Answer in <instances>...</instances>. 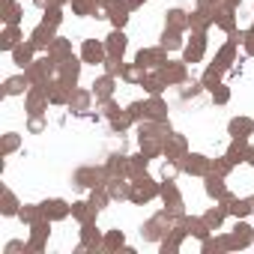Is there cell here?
<instances>
[{"instance_id": "obj_5", "label": "cell", "mask_w": 254, "mask_h": 254, "mask_svg": "<svg viewBox=\"0 0 254 254\" xmlns=\"http://www.w3.org/2000/svg\"><path fill=\"white\" fill-rule=\"evenodd\" d=\"M102 177H105V174H102V171H93V168H84V171H78V174H75V180H78V186H84V189H87V186H90V189H96V186H102V183H99Z\"/></svg>"}, {"instance_id": "obj_30", "label": "cell", "mask_w": 254, "mask_h": 254, "mask_svg": "<svg viewBox=\"0 0 254 254\" xmlns=\"http://www.w3.org/2000/svg\"><path fill=\"white\" fill-rule=\"evenodd\" d=\"M15 212H18V203L12 197V191H6V197H3V215H15Z\"/></svg>"}, {"instance_id": "obj_41", "label": "cell", "mask_w": 254, "mask_h": 254, "mask_svg": "<svg viewBox=\"0 0 254 254\" xmlns=\"http://www.w3.org/2000/svg\"><path fill=\"white\" fill-rule=\"evenodd\" d=\"M251 209H254V197H251Z\"/></svg>"}, {"instance_id": "obj_34", "label": "cell", "mask_w": 254, "mask_h": 254, "mask_svg": "<svg viewBox=\"0 0 254 254\" xmlns=\"http://www.w3.org/2000/svg\"><path fill=\"white\" fill-rule=\"evenodd\" d=\"M212 99H215V102H227V99H230V93H227V87H221V84H215V87H212Z\"/></svg>"}, {"instance_id": "obj_24", "label": "cell", "mask_w": 254, "mask_h": 254, "mask_svg": "<svg viewBox=\"0 0 254 254\" xmlns=\"http://www.w3.org/2000/svg\"><path fill=\"white\" fill-rule=\"evenodd\" d=\"M108 194H111V197H114V200H117V197H129V194H132V191H129V186H126V183H123V180H114V186H111V189H108Z\"/></svg>"}, {"instance_id": "obj_3", "label": "cell", "mask_w": 254, "mask_h": 254, "mask_svg": "<svg viewBox=\"0 0 254 254\" xmlns=\"http://www.w3.org/2000/svg\"><path fill=\"white\" fill-rule=\"evenodd\" d=\"M159 194V189L147 180V177H138V183H135V189H132V200H150V197H156Z\"/></svg>"}, {"instance_id": "obj_33", "label": "cell", "mask_w": 254, "mask_h": 254, "mask_svg": "<svg viewBox=\"0 0 254 254\" xmlns=\"http://www.w3.org/2000/svg\"><path fill=\"white\" fill-rule=\"evenodd\" d=\"M105 63H108V66H105V69H108V75H117V72H123V60H120V57H108Z\"/></svg>"}, {"instance_id": "obj_17", "label": "cell", "mask_w": 254, "mask_h": 254, "mask_svg": "<svg viewBox=\"0 0 254 254\" xmlns=\"http://www.w3.org/2000/svg\"><path fill=\"white\" fill-rule=\"evenodd\" d=\"M138 63H141V66H159V63H165V60H162V51H141V54H138Z\"/></svg>"}, {"instance_id": "obj_12", "label": "cell", "mask_w": 254, "mask_h": 254, "mask_svg": "<svg viewBox=\"0 0 254 254\" xmlns=\"http://www.w3.org/2000/svg\"><path fill=\"white\" fill-rule=\"evenodd\" d=\"M242 159H248V144H245V138H236V144H233L230 153H227V162L236 165V162H242Z\"/></svg>"}, {"instance_id": "obj_4", "label": "cell", "mask_w": 254, "mask_h": 254, "mask_svg": "<svg viewBox=\"0 0 254 254\" xmlns=\"http://www.w3.org/2000/svg\"><path fill=\"white\" fill-rule=\"evenodd\" d=\"M248 242H251V227L239 221V224L233 227V233L227 236V245H233V248L239 245V248H242V245H248Z\"/></svg>"}, {"instance_id": "obj_19", "label": "cell", "mask_w": 254, "mask_h": 254, "mask_svg": "<svg viewBox=\"0 0 254 254\" xmlns=\"http://www.w3.org/2000/svg\"><path fill=\"white\" fill-rule=\"evenodd\" d=\"M69 105H72V108H78V111H87V105H90V93H84V90H72Z\"/></svg>"}, {"instance_id": "obj_1", "label": "cell", "mask_w": 254, "mask_h": 254, "mask_svg": "<svg viewBox=\"0 0 254 254\" xmlns=\"http://www.w3.org/2000/svg\"><path fill=\"white\" fill-rule=\"evenodd\" d=\"M30 45H33L36 51H45V48H51V45H54V27L42 21V24H39V27L30 33Z\"/></svg>"}, {"instance_id": "obj_21", "label": "cell", "mask_w": 254, "mask_h": 254, "mask_svg": "<svg viewBox=\"0 0 254 254\" xmlns=\"http://www.w3.org/2000/svg\"><path fill=\"white\" fill-rule=\"evenodd\" d=\"M236 218H242V215H248L251 212V200H236V197H230V206H227Z\"/></svg>"}, {"instance_id": "obj_28", "label": "cell", "mask_w": 254, "mask_h": 254, "mask_svg": "<svg viewBox=\"0 0 254 254\" xmlns=\"http://www.w3.org/2000/svg\"><path fill=\"white\" fill-rule=\"evenodd\" d=\"M221 215H224V206H221V209H212V212H206V215H203L206 227H209V230H215V227L221 224Z\"/></svg>"}, {"instance_id": "obj_20", "label": "cell", "mask_w": 254, "mask_h": 254, "mask_svg": "<svg viewBox=\"0 0 254 254\" xmlns=\"http://www.w3.org/2000/svg\"><path fill=\"white\" fill-rule=\"evenodd\" d=\"M206 191H209L212 197H224V183H221V174H215V177H209V180H206Z\"/></svg>"}, {"instance_id": "obj_31", "label": "cell", "mask_w": 254, "mask_h": 254, "mask_svg": "<svg viewBox=\"0 0 254 254\" xmlns=\"http://www.w3.org/2000/svg\"><path fill=\"white\" fill-rule=\"evenodd\" d=\"M6 24H18V6L12 3V0H6Z\"/></svg>"}, {"instance_id": "obj_18", "label": "cell", "mask_w": 254, "mask_h": 254, "mask_svg": "<svg viewBox=\"0 0 254 254\" xmlns=\"http://www.w3.org/2000/svg\"><path fill=\"white\" fill-rule=\"evenodd\" d=\"M165 84H168V81H165L162 75H153V78H144V87H147V93H150V96H159Z\"/></svg>"}, {"instance_id": "obj_36", "label": "cell", "mask_w": 254, "mask_h": 254, "mask_svg": "<svg viewBox=\"0 0 254 254\" xmlns=\"http://www.w3.org/2000/svg\"><path fill=\"white\" fill-rule=\"evenodd\" d=\"M18 147V138L15 135H6V141H3V153H12Z\"/></svg>"}, {"instance_id": "obj_9", "label": "cell", "mask_w": 254, "mask_h": 254, "mask_svg": "<svg viewBox=\"0 0 254 254\" xmlns=\"http://www.w3.org/2000/svg\"><path fill=\"white\" fill-rule=\"evenodd\" d=\"M111 93H114V75H105V78H99L93 84V96L96 99H108Z\"/></svg>"}, {"instance_id": "obj_27", "label": "cell", "mask_w": 254, "mask_h": 254, "mask_svg": "<svg viewBox=\"0 0 254 254\" xmlns=\"http://www.w3.org/2000/svg\"><path fill=\"white\" fill-rule=\"evenodd\" d=\"M183 147H186V141H183L180 135H177V138H168V144H165V153H168V159H171V156H177Z\"/></svg>"}, {"instance_id": "obj_38", "label": "cell", "mask_w": 254, "mask_h": 254, "mask_svg": "<svg viewBox=\"0 0 254 254\" xmlns=\"http://www.w3.org/2000/svg\"><path fill=\"white\" fill-rule=\"evenodd\" d=\"M108 245H123V233H111L108 236Z\"/></svg>"}, {"instance_id": "obj_37", "label": "cell", "mask_w": 254, "mask_h": 254, "mask_svg": "<svg viewBox=\"0 0 254 254\" xmlns=\"http://www.w3.org/2000/svg\"><path fill=\"white\" fill-rule=\"evenodd\" d=\"M84 242H87V245H93V242H99V233H93V227H90V224L84 227Z\"/></svg>"}, {"instance_id": "obj_22", "label": "cell", "mask_w": 254, "mask_h": 254, "mask_svg": "<svg viewBox=\"0 0 254 254\" xmlns=\"http://www.w3.org/2000/svg\"><path fill=\"white\" fill-rule=\"evenodd\" d=\"M159 75H162L165 81H183V75H186V72H183V66H162V69H159Z\"/></svg>"}, {"instance_id": "obj_13", "label": "cell", "mask_w": 254, "mask_h": 254, "mask_svg": "<svg viewBox=\"0 0 254 254\" xmlns=\"http://www.w3.org/2000/svg\"><path fill=\"white\" fill-rule=\"evenodd\" d=\"M105 51H108V48H102L99 42H87V45H84V60H87V63H102Z\"/></svg>"}, {"instance_id": "obj_2", "label": "cell", "mask_w": 254, "mask_h": 254, "mask_svg": "<svg viewBox=\"0 0 254 254\" xmlns=\"http://www.w3.org/2000/svg\"><path fill=\"white\" fill-rule=\"evenodd\" d=\"M78 72H81V63H78L75 57H66V60L57 63V75H60V81H66V84H75V81H78Z\"/></svg>"}, {"instance_id": "obj_16", "label": "cell", "mask_w": 254, "mask_h": 254, "mask_svg": "<svg viewBox=\"0 0 254 254\" xmlns=\"http://www.w3.org/2000/svg\"><path fill=\"white\" fill-rule=\"evenodd\" d=\"M200 54H203V36H194V45H189V51H186V63L200 60Z\"/></svg>"}, {"instance_id": "obj_8", "label": "cell", "mask_w": 254, "mask_h": 254, "mask_svg": "<svg viewBox=\"0 0 254 254\" xmlns=\"http://www.w3.org/2000/svg\"><path fill=\"white\" fill-rule=\"evenodd\" d=\"M33 51H36V48H33L30 42H27V45H15V48H12V57H15V63H18V66H24V69H27V66H30V60H33Z\"/></svg>"}, {"instance_id": "obj_6", "label": "cell", "mask_w": 254, "mask_h": 254, "mask_svg": "<svg viewBox=\"0 0 254 254\" xmlns=\"http://www.w3.org/2000/svg\"><path fill=\"white\" fill-rule=\"evenodd\" d=\"M72 209L63 203V200H48V203H42V215L45 218H66Z\"/></svg>"}, {"instance_id": "obj_11", "label": "cell", "mask_w": 254, "mask_h": 254, "mask_svg": "<svg viewBox=\"0 0 254 254\" xmlns=\"http://www.w3.org/2000/svg\"><path fill=\"white\" fill-rule=\"evenodd\" d=\"M251 132H254V123H251V120H245V117L230 123V135H233V138H248Z\"/></svg>"}, {"instance_id": "obj_14", "label": "cell", "mask_w": 254, "mask_h": 254, "mask_svg": "<svg viewBox=\"0 0 254 254\" xmlns=\"http://www.w3.org/2000/svg\"><path fill=\"white\" fill-rule=\"evenodd\" d=\"M27 84H30V78H27V75L9 78V81H6V93H9V96H18V93H24V90H27Z\"/></svg>"}, {"instance_id": "obj_7", "label": "cell", "mask_w": 254, "mask_h": 254, "mask_svg": "<svg viewBox=\"0 0 254 254\" xmlns=\"http://www.w3.org/2000/svg\"><path fill=\"white\" fill-rule=\"evenodd\" d=\"M108 54L111 57H123V51H126V36H123V30H114L111 36H108Z\"/></svg>"}, {"instance_id": "obj_32", "label": "cell", "mask_w": 254, "mask_h": 254, "mask_svg": "<svg viewBox=\"0 0 254 254\" xmlns=\"http://www.w3.org/2000/svg\"><path fill=\"white\" fill-rule=\"evenodd\" d=\"M45 24H51V27L60 24V9H57V6H48V9H45Z\"/></svg>"}, {"instance_id": "obj_10", "label": "cell", "mask_w": 254, "mask_h": 254, "mask_svg": "<svg viewBox=\"0 0 254 254\" xmlns=\"http://www.w3.org/2000/svg\"><path fill=\"white\" fill-rule=\"evenodd\" d=\"M183 168H186L189 174H206L209 162H206L203 156H186V159H183Z\"/></svg>"}, {"instance_id": "obj_26", "label": "cell", "mask_w": 254, "mask_h": 254, "mask_svg": "<svg viewBox=\"0 0 254 254\" xmlns=\"http://www.w3.org/2000/svg\"><path fill=\"white\" fill-rule=\"evenodd\" d=\"M147 117H153V120H165V105H162L159 99H153V102L147 105Z\"/></svg>"}, {"instance_id": "obj_15", "label": "cell", "mask_w": 254, "mask_h": 254, "mask_svg": "<svg viewBox=\"0 0 254 254\" xmlns=\"http://www.w3.org/2000/svg\"><path fill=\"white\" fill-rule=\"evenodd\" d=\"M168 15H171V18H168V24H171L174 30H183V27H189V18H186V12H183V9H171Z\"/></svg>"}, {"instance_id": "obj_35", "label": "cell", "mask_w": 254, "mask_h": 254, "mask_svg": "<svg viewBox=\"0 0 254 254\" xmlns=\"http://www.w3.org/2000/svg\"><path fill=\"white\" fill-rule=\"evenodd\" d=\"M180 174V165H174V162H165V168H162V177L165 180H174Z\"/></svg>"}, {"instance_id": "obj_40", "label": "cell", "mask_w": 254, "mask_h": 254, "mask_svg": "<svg viewBox=\"0 0 254 254\" xmlns=\"http://www.w3.org/2000/svg\"><path fill=\"white\" fill-rule=\"evenodd\" d=\"M18 248H24V242H9V245H6V251H9V254H12V251H18Z\"/></svg>"}, {"instance_id": "obj_29", "label": "cell", "mask_w": 254, "mask_h": 254, "mask_svg": "<svg viewBox=\"0 0 254 254\" xmlns=\"http://www.w3.org/2000/svg\"><path fill=\"white\" fill-rule=\"evenodd\" d=\"M111 200V194H105V191H93V197H90V206L99 212V209H105V203Z\"/></svg>"}, {"instance_id": "obj_25", "label": "cell", "mask_w": 254, "mask_h": 254, "mask_svg": "<svg viewBox=\"0 0 254 254\" xmlns=\"http://www.w3.org/2000/svg\"><path fill=\"white\" fill-rule=\"evenodd\" d=\"M0 45H3L6 51H12V48L18 45V30H15V24H9V30L3 33V42H0Z\"/></svg>"}, {"instance_id": "obj_23", "label": "cell", "mask_w": 254, "mask_h": 254, "mask_svg": "<svg viewBox=\"0 0 254 254\" xmlns=\"http://www.w3.org/2000/svg\"><path fill=\"white\" fill-rule=\"evenodd\" d=\"M162 45H165V48H180V45H183V39H180V30H174V27H171V30H165V36H162Z\"/></svg>"}, {"instance_id": "obj_39", "label": "cell", "mask_w": 254, "mask_h": 254, "mask_svg": "<svg viewBox=\"0 0 254 254\" xmlns=\"http://www.w3.org/2000/svg\"><path fill=\"white\" fill-rule=\"evenodd\" d=\"M30 129H33V132H39V129H42V120H39V117H33V120H30Z\"/></svg>"}]
</instances>
